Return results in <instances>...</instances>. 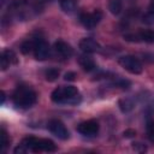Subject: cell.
Segmentation results:
<instances>
[{"label": "cell", "instance_id": "cell-4", "mask_svg": "<svg viewBox=\"0 0 154 154\" xmlns=\"http://www.w3.org/2000/svg\"><path fill=\"white\" fill-rule=\"evenodd\" d=\"M119 65L126 70L128 72L132 73V75H138L142 72L143 70V66H142V63L134 55H124V57H120L119 60H118Z\"/></svg>", "mask_w": 154, "mask_h": 154}, {"label": "cell", "instance_id": "cell-12", "mask_svg": "<svg viewBox=\"0 0 154 154\" xmlns=\"http://www.w3.org/2000/svg\"><path fill=\"white\" fill-rule=\"evenodd\" d=\"M108 10L114 16L120 14V12L123 10V2H122V0H108Z\"/></svg>", "mask_w": 154, "mask_h": 154}, {"label": "cell", "instance_id": "cell-21", "mask_svg": "<svg viewBox=\"0 0 154 154\" xmlns=\"http://www.w3.org/2000/svg\"><path fill=\"white\" fill-rule=\"evenodd\" d=\"M147 136L152 142H154V120H149L147 123Z\"/></svg>", "mask_w": 154, "mask_h": 154}, {"label": "cell", "instance_id": "cell-5", "mask_svg": "<svg viewBox=\"0 0 154 154\" xmlns=\"http://www.w3.org/2000/svg\"><path fill=\"white\" fill-rule=\"evenodd\" d=\"M101 18H102L101 11H94L90 13H82L79 16V20H81L82 25L87 29L95 28L99 24V22L101 20Z\"/></svg>", "mask_w": 154, "mask_h": 154}, {"label": "cell", "instance_id": "cell-18", "mask_svg": "<svg viewBox=\"0 0 154 154\" xmlns=\"http://www.w3.org/2000/svg\"><path fill=\"white\" fill-rule=\"evenodd\" d=\"M0 148H1V150L4 152L7 147H8V144H10V137H8V134L6 132V130L5 129H1L0 130Z\"/></svg>", "mask_w": 154, "mask_h": 154}, {"label": "cell", "instance_id": "cell-15", "mask_svg": "<svg viewBox=\"0 0 154 154\" xmlns=\"http://www.w3.org/2000/svg\"><path fill=\"white\" fill-rule=\"evenodd\" d=\"M60 6L64 12L71 13L76 8V1L75 0H60Z\"/></svg>", "mask_w": 154, "mask_h": 154}, {"label": "cell", "instance_id": "cell-2", "mask_svg": "<svg viewBox=\"0 0 154 154\" xmlns=\"http://www.w3.org/2000/svg\"><path fill=\"white\" fill-rule=\"evenodd\" d=\"M13 103L19 108H30L37 100L35 90L28 85H19L13 93Z\"/></svg>", "mask_w": 154, "mask_h": 154}, {"label": "cell", "instance_id": "cell-25", "mask_svg": "<svg viewBox=\"0 0 154 154\" xmlns=\"http://www.w3.org/2000/svg\"><path fill=\"white\" fill-rule=\"evenodd\" d=\"M135 135H136V132L134 130H126V131H124V136L125 137H134Z\"/></svg>", "mask_w": 154, "mask_h": 154}, {"label": "cell", "instance_id": "cell-22", "mask_svg": "<svg viewBox=\"0 0 154 154\" xmlns=\"http://www.w3.org/2000/svg\"><path fill=\"white\" fill-rule=\"evenodd\" d=\"M0 63H1V70L2 71H5L8 66H10V63H8V60L5 58V55H2L1 54V59H0Z\"/></svg>", "mask_w": 154, "mask_h": 154}, {"label": "cell", "instance_id": "cell-9", "mask_svg": "<svg viewBox=\"0 0 154 154\" xmlns=\"http://www.w3.org/2000/svg\"><path fill=\"white\" fill-rule=\"evenodd\" d=\"M79 48H81L84 53L90 54V53L99 52V51H100V45H99L94 38L85 37V38H82V40L79 41Z\"/></svg>", "mask_w": 154, "mask_h": 154}, {"label": "cell", "instance_id": "cell-10", "mask_svg": "<svg viewBox=\"0 0 154 154\" xmlns=\"http://www.w3.org/2000/svg\"><path fill=\"white\" fill-rule=\"evenodd\" d=\"M54 48H55V52H57L60 57H63V58H65V59L72 57V54H73L72 47H71L67 42H65V41H63V40H58V41L54 43Z\"/></svg>", "mask_w": 154, "mask_h": 154}, {"label": "cell", "instance_id": "cell-13", "mask_svg": "<svg viewBox=\"0 0 154 154\" xmlns=\"http://www.w3.org/2000/svg\"><path fill=\"white\" fill-rule=\"evenodd\" d=\"M138 41L147 42V43H154V30H143L137 34Z\"/></svg>", "mask_w": 154, "mask_h": 154}, {"label": "cell", "instance_id": "cell-14", "mask_svg": "<svg viewBox=\"0 0 154 154\" xmlns=\"http://www.w3.org/2000/svg\"><path fill=\"white\" fill-rule=\"evenodd\" d=\"M143 22L146 24H153L154 23V0L150 1L147 12L143 14Z\"/></svg>", "mask_w": 154, "mask_h": 154}, {"label": "cell", "instance_id": "cell-20", "mask_svg": "<svg viewBox=\"0 0 154 154\" xmlns=\"http://www.w3.org/2000/svg\"><path fill=\"white\" fill-rule=\"evenodd\" d=\"M2 55H5V58L8 60L10 65H12V64H17V61H18L16 53H14L13 51H11V49H6V51H4V52H2Z\"/></svg>", "mask_w": 154, "mask_h": 154}, {"label": "cell", "instance_id": "cell-16", "mask_svg": "<svg viewBox=\"0 0 154 154\" xmlns=\"http://www.w3.org/2000/svg\"><path fill=\"white\" fill-rule=\"evenodd\" d=\"M118 105H119L120 111L124 112V113H128L134 108V102L130 99H122V100H119Z\"/></svg>", "mask_w": 154, "mask_h": 154}, {"label": "cell", "instance_id": "cell-7", "mask_svg": "<svg viewBox=\"0 0 154 154\" xmlns=\"http://www.w3.org/2000/svg\"><path fill=\"white\" fill-rule=\"evenodd\" d=\"M48 130L55 137H58L60 140H67L70 137V134H69L66 126L60 120H57V119L49 120V123H48Z\"/></svg>", "mask_w": 154, "mask_h": 154}, {"label": "cell", "instance_id": "cell-17", "mask_svg": "<svg viewBox=\"0 0 154 154\" xmlns=\"http://www.w3.org/2000/svg\"><path fill=\"white\" fill-rule=\"evenodd\" d=\"M58 77H59V70L55 67H51L45 71V78L48 82H54Z\"/></svg>", "mask_w": 154, "mask_h": 154}, {"label": "cell", "instance_id": "cell-26", "mask_svg": "<svg viewBox=\"0 0 154 154\" xmlns=\"http://www.w3.org/2000/svg\"><path fill=\"white\" fill-rule=\"evenodd\" d=\"M5 97H6V96H5V91H1V103H2V105L5 103Z\"/></svg>", "mask_w": 154, "mask_h": 154}, {"label": "cell", "instance_id": "cell-1", "mask_svg": "<svg viewBox=\"0 0 154 154\" xmlns=\"http://www.w3.org/2000/svg\"><path fill=\"white\" fill-rule=\"evenodd\" d=\"M51 99L55 103H69V105H77L82 100L78 89L73 85L60 87L54 89L51 94Z\"/></svg>", "mask_w": 154, "mask_h": 154}, {"label": "cell", "instance_id": "cell-19", "mask_svg": "<svg viewBox=\"0 0 154 154\" xmlns=\"http://www.w3.org/2000/svg\"><path fill=\"white\" fill-rule=\"evenodd\" d=\"M34 47H35V41H31V40H28V41H24L20 46V51L23 54H29L30 52H34Z\"/></svg>", "mask_w": 154, "mask_h": 154}, {"label": "cell", "instance_id": "cell-23", "mask_svg": "<svg viewBox=\"0 0 154 154\" xmlns=\"http://www.w3.org/2000/svg\"><path fill=\"white\" fill-rule=\"evenodd\" d=\"M64 79L65 81H75L76 79V73L70 71V72H66L65 76H64Z\"/></svg>", "mask_w": 154, "mask_h": 154}, {"label": "cell", "instance_id": "cell-3", "mask_svg": "<svg viewBox=\"0 0 154 154\" xmlns=\"http://www.w3.org/2000/svg\"><path fill=\"white\" fill-rule=\"evenodd\" d=\"M22 144L30 152L38 153V152H55L57 146L52 140L48 138H36V137H25L22 141Z\"/></svg>", "mask_w": 154, "mask_h": 154}, {"label": "cell", "instance_id": "cell-11", "mask_svg": "<svg viewBox=\"0 0 154 154\" xmlns=\"http://www.w3.org/2000/svg\"><path fill=\"white\" fill-rule=\"evenodd\" d=\"M78 63H79L81 67H82L84 71H87V72H90V71L95 70V67H96V65H95L93 58L89 57L87 53H84L83 55H81V57L78 58Z\"/></svg>", "mask_w": 154, "mask_h": 154}, {"label": "cell", "instance_id": "cell-6", "mask_svg": "<svg viewBox=\"0 0 154 154\" xmlns=\"http://www.w3.org/2000/svg\"><path fill=\"white\" fill-rule=\"evenodd\" d=\"M99 128H100L99 126V123L95 119H89V120L82 122L77 126V131L81 135H83V136L91 137V136H95L99 132Z\"/></svg>", "mask_w": 154, "mask_h": 154}, {"label": "cell", "instance_id": "cell-8", "mask_svg": "<svg viewBox=\"0 0 154 154\" xmlns=\"http://www.w3.org/2000/svg\"><path fill=\"white\" fill-rule=\"evenodd\" d=\"M49 45L45 40H36L34 47V57L37 60H46L49 55Z\"/></svg>", "mask_w": 154, "mask_h": 154}, {"label": "cell", "instance_id": "cell-24", "mask_svg": "<svg viewBox=\"0 0 154 154\" xmlns=\"http://www.w3.org/2000/svg\"><path fill=\"white\" fill-rule=\"evenodd\" d=\"M26 152H28V149H26L23 144H19V146L14 149V153H16V154H18V153H19V154H23V153H26Z\"/></svg>", "mask_w": 154, "mask_h": 154}]
</instances>
